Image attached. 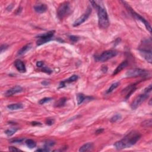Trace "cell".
I'll list each match as a JSON object with an SVG mask.
<instances>
[{
	"mask_svg": "<svg viewBox=\"0 0 152 152\" xmlns=\"http://www.w3.org/2000/svg\"><path fill=\"white\" fill-rule=\"evenodd\" d=\"M42 84H43V85H44V86H47L48 84H49V83H48L47 81H43V82L42 83Z\"/></svg>",
	"mask_w": 152,
	"mask_h": 152,
	"instance_id": "ab89813d",
	"label": "cell"
},
{
	"mask_svg": "<svg viewBox=\"0 0 152 152\" xmlns=\"http://www.w3.org/2000/svg\"><path fill=\"white\" fill-rule=\"evenodd\" d=\"M54 30H51V31L48 32L47 33L38 35L36 37L39 39H38V41L36 42L37 45H41L42 44H45L46 42L50 41L52 39V37L54 35Z\"/></svg>",
	"mask_w": 152,
	"mask_h": 152,
	"instance_id": "52a82bcc",
	"label": "cell"
},
{
	"mask_svg": "<svg viewBox=\"0 0 152 152\" xmlns=\"http://www.w3.org/2000/svg\"><path fill=\"white\" fill-rule=\"evenodd\" d=\"M47 6L45 4H36L34 6V10L38 13H44L47 11Z\"/></svg>",
	"mask_w": 152,
	"mask_h": 152,
	"instance_id": "5bb4252c",
	"label": "cell"
},
{
	"mask_svg": "<svg viewBox=\"0 0 152 152\" xmlns=\"http://www.w3.org/2000/svg\"><path fill=\"white\" fill-rule=\"evenodd\" d=\"M8 150H10L11 152H18V151H20V150L16 148V147H9Z\"/></svg>",
	"mask_w": 152,
	"mask_h": 152,
	"instance_id": "836d02e7",
	"label": "cell"
},
{
	"mask_svg": "<svg viewBox=\"0 0 152 152\" xmlns=\"http://www.w3.org/2000/svg\"><path fill=\"white\" fill-rule=\"evenodd\" d=\"M141 138V134L139 132L133 131L129 133L121 140L116 142L114 144V146L117 150H122L129 148L134 145Z\"/></svg>",
	"mask_w": 152,
	"mask_h": 152,
	"instance_id": "6da1fadb",
	"label": "cell"
},
{
	"mask_svg": "<svg viewBox=\"0 0 152 152\" xmlns=\"http://www.w3.org/2000/svg\"><path fill=\"white\" fill-rule=\"evenodd\" d=\"M70 4L69 2H62L59 5L56 11V14L59 19L62 20L70 13Z\"/></svg>",
	"mask_w": 152,
	"mask_h": 152,
	"instance_id": "3957f363",
	"label": "cell"
},
{
	"mask_svg": "<svg viewBox=\"0 0 152 152\" xmlns=\"http://www.w3.org/2000/svg\"><path fill=\"white\" fill-rule=\"evenodd\" d=\"M24 139H14L13 140L11 141V143H20L22 142L24 140Z\"/></svg>",
	"mask_w": 152,
	"mask_h": 152,
	"instance_id": "f546056e",
	"label": "cell"
},
{
	"mask_svg": "<svg viewBox=\"0 0 152 152\" xmlns=\"http://www.w3.org/2000/svg\"><path fill=\"white\" fill-rule=\"evenodd\" d=\"M44 63L42 62V61H38L36 63V65L38 67H39V68H41V67H43V65H44Z\"/></svg>",
	"mask_w": 152,
	"mask_h": 152,
	"instance_id": "d590c367",
	"label": "cell"
},
{
	"mask_svg": "<svg viewBox=\"0 0 152 152\" xmlns=\"http://www.w3.org/2000/svg\"><path fill=\"white\" fill-rule=\"evenodd\" d=\"M14 66L16 67L17 70L20 73H25L26 71V69L25 65L23 61H21L20 59H16L14 61Z\"/></svg>",
	"mask_w": 152,
	"mask_h": 152,
	"instance_id": "7c38bea8",
	"label": "cell"
},
{
	"mask_svg": "<svg viewBox=\"0 0 152 152\" xmlns=\"http://www.w3.org/2000/svg\"><path fill=\"white\" fill-rule=\"evenodd\" d=\"M149 98V95L147 93H144V94L140 95L139 96H137L136 99L134 100L133 102L131 104V107L132 109H136L143 102Z\"/></svg>",
	"mask_w": 152,
	"mask_h": 152,
	"instance_id": "9c48e42d",
	"label": "cell"
},
{
	"mask_svg": "<svg viewBox=\"0 0 152 152\" xmlns=\"http://www.w3.org/2000/svg\"><path fill=\"white\" fill-rule=\"evenodd\" d=\"M42 71H44V72H45V73H48V74H50V73H52V71L51 70H50V69L49 68H44V69H43L42 70Z\"/></svg>",
	"mask_w": 152,
	"mask_h": 152,
	"instance_id": "8d00e7d4",
	"label": "cell"
},
{
	"mask_svg": "<svg viewBox=\"0 0 152 152\" xmlns=\"http://www.w3.org/2000/svg\"><path fill=\"white\" fill-rule=\"evenodd\" d=\"M31 48H32L31 44H27V45H26L25 46H24V47H23L21 49H20L19 51H18L17 54L18 55H23L25 53H26L28 51L30 50V49H31Z\"/></svg>",
	"mask_w": 152,
	"mask_h": 152,
	"instance_id": "e0dca14e",
	"label": "cell"
},
{
	"mask_svg": "<svg viewBox=\"0 0 152 152\" xmlns=\"http://www.w3.org/2000/svg\"><path fill=\"white\" fill-rule=\"evenodd\" d=\"M25 143L26 144L27 146L30 149H33L36 146V143L33 140L28 139L26 141Z\"/></svg>",
	"mask_w": 152,
	"mask_h": 152,
	"instance_id": "ffe728a7",
	"label": "cell"
},
{
	"mask_svg": "<svg viewBox=\"0 0 152 152\" xmlns=\"http://www.w3.org/2000/svg\"><path fill=\"white\" fill-rule=\"evenodd\" d=\"M123 3H124V4H125L124 5L125 6L126 8L128 9V10L130 12V13H131V14H132V15H133V16H134V17L136 18V19L142 21L143 23L145 25V26L146 27V29H147V30L149 31L150 33H151L152 27H151V26H150V24H149V23L148 21H147L145 19V18L143 17L142 16H141L139 14H137V13H136V12H135L130 7V5H128L127 4H126L125 2H123Z\"/></svg>",
	"mask_w": 152,
	"mask_h": 152,
	"instance_id": "5b68a950",
	"label": "cell"
},
{
	"mask_svg": "<svg viewBox=\"0 0 152 152\" xmlns=\"http://www.w3.org/2000/svg\"><path fill=\"white\" fill-rule=\"evenodd\" d=\"M92 13V8L90 7H89L87 8L86 11L83 14H82L81 16L77 18L76 21L74 22L73 23V26L74 27H77L81 25V24H83L84 21H86L87 20V18L89 17L90 14Z\"/></svg>",
	"mask_w": 152,
	"mask_h": 152,
	"instance_id": "ba28073f",
	"label": "cell"
},
{
	"mask_svg": "<svg viewBox=\"0 0 152 152\" xmlns=\"http://www.w3.org/2000/svg\"><path fill=\"white\" fill-rule=\"evenodd\" d=\"M50 149L48 148V147H44V148L42 149H38L36 150V152H50Z\"/></svg>",
	"mask_w": 152,
	"mask_h": 152,
	"instance_id": "4dcf8cb0",
	"label": "cell"
},
{
	"mask_svg": "<svg viewBox=\"0 0 152 152\" xmlns=\"http://www.w3.org/2000/svg\"><path fill=\"white\" fill-rule=\"evenodd\" d=\"M86 97L82 93H79L77 96V101L78 105H80L83 102L85 101Z\"/></svg>",
	"mask_w": 152,
	"mask_h": 152,
	"instance_id": "7402d4cb",
	"label": "cell"
},
{
	"mask_svg": "<svg viewBox=\"0 0 152 152\" xmlns=\"http://www.w3.org/2000/svg\"><path fill=\"white\" fill-rule=\"evenodd\" d=\"M127 65H128V62H127V61L125 60L122 61V62H121L117 67H116L115 70H114V71H113V73L112 74L113 76H115V75H116L117 74L120 73L123 69H124L126 67H127Z\"/></svg>",
	"mask_w": 152,
	"mask_h": 152,
	"instance_id": "9a60e30c",
	"label": "cell"
},
{
	"mask_svg": "<svg viewBox=\"0 0 152 152\" xmlns=\"http://www.w3.org/2000/svg\"><path fill=\"white\" fill-rule=\"evenodd\" d=\"M140 54L147 62L152 63V51H146V50H139Z\"/></svg>",
	"mask_w": 152,
	"mask_h": 152,
	"instance_id": "4fadbf2b",
	"label": "cell"
},
{
	"mask_svg": "<svg viewBox=\"0 0 152 152\" xmlns=\"http://www.w3.org/2000/svg\"><path fill=\"white\" fill-rule=\"evenodd\" d=\"M142 126L144 127H149L152 126V119H147L142 123Z\"/></svg>",
	"mask_w": 152,
	"mask_h": 152,
	"instance_id": "d4e9b609",
	"label": "cell"
},
{
	"mask_svg": "<svg viewBox=\"0 0 152 152\" xmlns=\"http://www.w3.org/2000/svg\"><path fill=\"white\" fill-rule=\"evenodd\" d=\"M121 118V115L120 114H116L115 115L113 116L112 117L110 118V121L111 122H115L116 121L119 120Z\"/></svg>",
	"mask_w": 152,
	"mask_h": 152,
	"instance_id": "484cf974",
	"label": "cell"
},
{
	"mask_svg": "<svg viewBox=\"0 0 152 152\" xmlns=\"http://www.w3.org/2000/svg\"><path fill=\"white\" fill-rule=\"evenodd\" d=\"M32 125H41V123H40V122H35V121H34V122H32Z\"/></svg>",
	"mask_w": 152,
	"mask_h": 152,
	"instance_id": "f35d334b",
	"label": "cell"
},
{
	"mask_svg": "<svg viewBox=\"0 0 152 152\" xmlns=\"http://www.w3.org/2000/svg\"><path fill=\"white\" fill-rule=\"evenodd\" d=\"M52 100L51 98H43L41 100H40L39 101V103L41 104V105H44V103H45L50 102Z\"/></svg>",
	"mask_w": 152,
	"mask_h": 152,
	"instance_id": "83f0119b",
	"label": "cell"
},
{
	"mask_svg": "<svg viewBox=\"0 0 152 152\" xmlns=\"http://www.w3.org/2000/svg\"><path fill=\"white\" fill-rule=\"evenodd\" d=\"M55 145V142L52 140H47L44 144V147L50 148V147H52Z\"/></svg>",
	"mask_w": 152,
	"mask_h": 152,
	"instance_id": "4316f807",
	"label": "cell"
},
{
	"mask_svg": "<svg viewBox=\"0 0 152 152\" xmlns=\"http://www.w3.org/2000/svg\"><path fill=\"white\" fill-rule=\"evenodd\" d=\"M54 122H55L54 119H50V118H49V119H47V121H46V124H47L48 125H53V124H54Z\"/></svg>",
	"mask_w": 152,
	"mask_h": 152,
	"instance_id": "f1b7e54d",
	"label": "cell"
},
{
	"mask_svg": "<svg viewBox=\"0 0 152 152\" xmlns=\"http://www.w3.org/2000/svg\"><path fill=\"white\" fill-rule=\"evenodd\" d=\"M119 85H120V83L119 82H116V83H113L109 87V88L108 89L106 90V93H111L113 90H114L115 89L117 88L118 87H119Z\"/></svg>",
	"mask_w": 152,
	"mask_h": 152,
	"instance_id": "44dd1931",
	"label": "cell"
},
{
	"mask_svg": "<svg viewBox=\"0 0 152 152\" xmlns=\"http://www.w3.org/2000/svg\"><path fill=\"white\" fill-rule=\"evenodd\" d=\"M78 78H79V77H78V76H77V75H73V76L70 77H69L67 80L64 81V82H65V83H66L74 82V81H76L77 80Z\"/></svg>",
	"mask_w": 152,
	"mask_h": 152,
	"instance_id": "cb8c5ba5",
	"label": "cell"
},
{
	"mask_svg": "<svg viewBox=\"0 0 152 152\" xmlns=\"http://www.w3.org/2000/svg\"><path fill=\"white\" fill-rule=\"evenodd\" d=\"M150 74L149 72L140 68L130 69L126 72L125 76L127 77H147Z\"/></svg>",
	"mask_w": 152,
	"mask_h": 152,
	"instance_id": "277c9868",
	"label": "cell"
},
{
	"mask_svg": "<svg viewBox=\"0 0 152 152\" xmlns=\"http://www.w3.org/2000/svg\"><path fill=\"white\" fill-rule=\"evenodd\" d=\"M70 39H71L73 42H77V41L79 40V38L76 36H73V35H71V36H70Z\"/></svg>",
	"mask_w": 152,
	"mask_h": 152,
	"instance_id": "d6a6232c",
	"label": "cell"
},
{
	"mask_svg": "<svg viewBox=\"0 0 152 152\" xmlns=\"http://www.w3.org/2000/svg\"><path fill=\"white\" fill-rule=\"evenodd\" d=\"M136 84H133L131 85L127 86L125 89L122 90V93H126V97L125 99H127L128 98L130 97V96L133 94L136 90Z\"/></svg>",
	"mask_w": 152,
	"mask_h": 152,
	"instance_id": "8fae6325",
	"label": "cell"
},
{
	"mask_svg": "<svg viewBox=\"0 0 152 152\" xmlns=\"http://www.w3.org/2000/svg\"><path fill=\"white\" fill-rule=\"evenodd\" d=\"M98 13V23L101 29H106L109 26V20L105 8L100 5L98 1H90Z\"/></svg>",
	"mask_w": 152,
	"mask_h": 152,
	"instance_id": "7a4b0ae2",
	"label": "cell"
},
{
	"mask_svg": "<svg viewBox=\"0 0 152 152\" xmlns=\"http://www.w3.org/2000/svg\"><path fill=\"white\" fill-rule=\"evenodd\" d=\"M67 98H62L59 99L57 102L55 103V107H60L62 106H64L65 105L66 102H67Z\"/></svg>",
	"mask_w": 152,
	"mask_h": 152,
	"instance_id": "d6986e66",
	"label": "cell"
},
{
	"mask_svg": "<svg viewBox=\"0 0 152 152\" xmlns=\"http://www.w3.org/2000/svg\"><path fill=\"white\" fill-rule=\"evenodd\" d=\"M118 54V52L114 50H108L103 52L102 54H101L99 56L96 57V61H99V62H106L109 59H111L115 56H116Z\"/></svg>",
	"mask_w": 152,
	"mask_h": 152,
	"instance_id": "8992f818",
	"label": "cell"
},
{
	"mask_svg": "<svg viewBox=\"0 0 152 152\" xmlns=\"http://www.w3.org/2000/svg\"><path fill=\"white\" fill-rule=\"evenodd\" d=\"M104 131V130L103 128H100V129H98V130H97V131H96V133L97 134H101V133H102L103 131Z\"/></svg>",
	"mask_w": 152,
	"mask_h": 152,
	"instance_id": "74e56055",
	"label": "cell"
},
{
	"mask_svg": "<svg viewBox=\"0 0 152 152\" xmlns=\"http://www.w3.org/2000/svg\"><path fill=\"white\" fill-rule=\"evenodd\" d=\"M151 91H152V84H150L148 87H146V88L144 89V93H147V94Z\"/></svg>",
	"mask_w": 152,
	"mask_h": 152,
	"instance_id": "1f68e13d",
	"label": "cell"
},
{
	"mask_svg": "<svg viewBox=\"0 0 152 152\" xmlns=\"http://www.w3.org/2000/svg\"><path fill=\"white\" fill-rule=\"evenodd\" d=\"M7 108L11 110H16L23 108V105L21 103H13L7 106Z\"/></svg>",
	"mask_w": 152,
	"mask_h": 152,
	"instance_id": "ac0fdd59",
	"label": "cell"
},
{
	"mask_svg": "<svg viewBox=\"0 0 152 152\" xmlns=\"http://www.w3.org/2000/svg\"><path fill=\"white\" fill-rule=\"evenodd\" d=\"M21 92H23L22 87L20 86H16L12 87V88L7 90L5 93V96H7V97H9V96H13L14 95L17 94V93H20Z\"/></svg>",
	"mask_w": 152,
	"mask_h": 152,
	"instance_id": "30bf717a",
	"label": "cell"
},
{
	"mask_svg": "<svg viewBox=\"0 0 152 152\" xmlns=\"http://www.w3.org/2000/svg\"><path fill=\"white\" fill-rule=\"evenodd\" d=\"M93 147V144L92 143H87L86 144H84L82 146L80 147L79 151L81 152H89L90 151Z\"/></svg>",
	"mask_w": 152,
	"mask_h": 152,
	"instance_id": "2e32d148",
	"label": "cell"
},
{
	"mask_svg": "<svg viewBox=\"0 0 152 152\" xmlns=\"http://www.w3.org/2000/svg\"><path fill=\"white\" fill-rule=\"evenodd\" d=\"M8 48V45H2L1 46V52H2L4 51H5Z\"/></svg>",
	"mask_w": 152,
	"mask_h": 152,
	"instance_id": "e575fe53",
	"label": "cell"
},
{
	"mask_svg": "<svg viewBox=\"0 0 152 152\" xmlns=\"http://www.w3.org/2000/svg\"><path fill=\"white\" fill-rule=\"evenodd\" d=\"M17 130H18L17 128H10V129H8L7 130H6V131H5V133L7 136L11 137V136H13V135L16 133Z\"/></svg>",
	"mask_w": 152,
	"mask_h": 152,
	"instance_id": "603a6c76",
	"label": "cell"
}]
</instances>
